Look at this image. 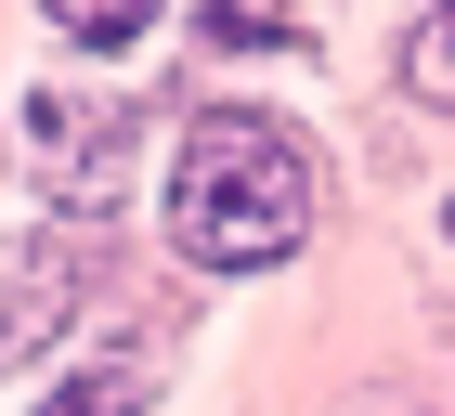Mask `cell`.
<instances>
[{
  "instance_id": "cell-4",
  "label": "cell",
  "mask_w": 455,
  "mask_h": 416,
  "mask_svg": "<svg viewBox=\"0 0 455 416\" xmlns=\"http://www.w3.org/2000/svg\"><path fill=\"white\" fill-rule=\"evenodd\" d=\"M143 404H156V364H143V351H105V364H92L52 416H143Z\"/></svg>"
},
{
  "instance_id": "cell-3",
  "label": "cell",
  "mask_w": 455,
  "mask_h": 416,
  "mask_svg": "<svg viewBox=\"0 0 455 416\" xmlns=\"http://www.w3.org/2000/svg\"><path fill=\"white\" fill-rule=\"evenodd\" d=\"M66 300H78V235H39V260L0 286V378H13V364L66 325Z\"/></svg>"
},
{
  "instance_id": "cell-5",
  "label": "cell",
  "mask_w": 455,
  "mask_h": 416,
  "mask_svg": "<svg viewBox=\"0 0 455 416\" xmlns=\"http://www.w3.org/2000/svg\"><path fill=\"white\" fill-rule=\"evenodd\" d=\"M403 92L455 117V0H443V13H417V39H403Z\"/></svg>"
},
{
  "instance_id": "cell-2",
  "label": "cell",
  "mask_w": 455,
  "mask_h": 416,
  "mask_svg": "<svg viewBox=\"0 0 455 416\" xmlns=\"http://www.w3.org/2000/svg\"><path fill=\"white\" fill-rule=\"evenodd\" d=\"M13 143H27V170L52 208H105L117 196V156H131V117L92 92H27L13 104Z\"/></svg>"
},
{
  "instance_id": "cell-6",
  "label": "cell",
  "mask_w": 455,
  "mask_h": 416,
  "mask_svg": "<svg viewBox=\"0 0 455 416\" xmlns=\"http://www.w3.org/2000/svg\"><path fill=\"white\" fill-rule=\"evenodd\" d=\"M39 13H52L66 39H92V52H117V39H143V13H156V0H39Z\"/></svg>"
},
{
  "instance_id": "cell-7",
  "label": "cell",
  "mask_w": 455,
  "mask_h": 416,
  "mask_svg": "<svg viewBox=\"0 0 455 416\" xmlns=\"http://www.w3.org/2000/svg\"><path fill=\"white\" fill-rule=\"evenodd\" d=\"M221 27H235V39H286V13H260V0H221Z\"/></svg>"
},
{
  "instance_id": "cell-1",
  "label": "cell",
  "mask_w": 455,
  "mask_h": 416,
  "mask_svg": "<svg viewBox=\"0 0 455 416\" xmlns=\"http://www.w3.org/2000/svg\"><path fill=\"white\" fill-rule=\"evenodd\" d=\"M170 235H182V260H209V274L286 260V247L313 235V156H299L274 117L209 104V117L182 131V170H170Z\"/></svg>"
}]
</instances>
